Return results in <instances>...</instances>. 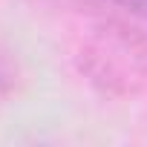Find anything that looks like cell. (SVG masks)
I'll return each mask as SVG.
<instances>
[{
  "mask_svg": "<svg viewBox=\"0 0 147 147\" xmlns=\"http://www.w3.org/2000/svg\"><path fill=\"white\" fill-rule=\"evenodd\" d=\"M107 3H115V6H121V9H127V12L147 20V0H107Z\"/></svg>",
  "mask_w": 147,
  "mask_h": 147,
  "instance_id": "1",
  "label": "cell"
}]
</instances>
